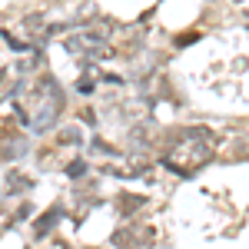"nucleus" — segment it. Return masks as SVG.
I'll use <instances>...</instances> for the list:
<instances>
[]
</instances>
